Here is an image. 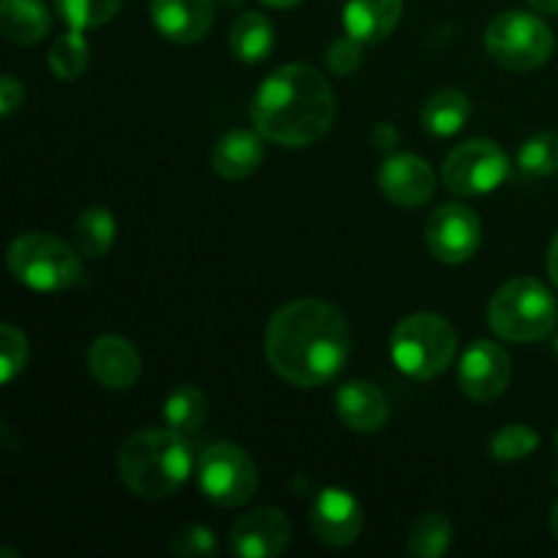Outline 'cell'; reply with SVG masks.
I'll return each instance as SVG.
<instances>
[{
	"label": "cell",
	"mask_w": 558,
	"mask_h": 558,
	"mask_svg": "<svg viewBox=\"0 0 558 558\" xmlns=\"http://www.w3.org/2000/svg\"><path fill=\"white\" fill-rule=\"evenodd\" d=\"M352 332L336 305L325 300H294L272 314L265 352L281 379L294 387H322L343 371Z\"/></svg>",
	"instance_id": "6da1fadb"
},
{
	"label": "cell",
	"mask_w": 558,
	"mask_h": 558,
	"mask_svg": "<svg viewBox=\"0 0 558 558\" xmlns=\"http://www.w3.org/2000/svg\"><path fill=\"white\" fill-rule=\"evenodd\" d=\"M251 120L272 145L311 147L332 129L336 93L314 65H281L256 87Z\"/></svg>",
	"instance_id": "7a4b0ae2"
},
{
	"label": "cell",
	"mask_w": 558,
	"mask_h": 558,
	"mask_svg": "<svg viewBox=\"0 0 558 558\" xmlns=\"http://www.w3.org/2000/svg\"><path fill=\"white\" fill-rule=\"evenodd\" d=\"M118 466L131 494L158 501L183 488L194 469V456L178 430L147 428L125 439Z\"/></svg>",
	"instance_id": "3957f363"
},
{
	"label": "cell",
	"mask_w": 558,
	"mask_h": 558,
	"mask_svg": "<svg viewBox=\"0 0 558 558\" xmlns=\"http://www.w3.org/2000/svg\"><path fill=\"white\" fill-rule=\"evenodd\" d=\"M488 325L510 343L543 341L556 330L558 303L537 278H512L490 298Z\"/></svg>",
	"instance_id": "277c9868"
},
{
	"label": "cell",
	"mask_w": 558,
	"mask_h": 558,
	"mask_svg": "<svg viewBox=\"0 0 558 558\" xmlns=\"http://www.w3.org/2000/svg\"><path fill=\"white\" fill-rule=\"evenodd\" d=\"M458 352V332L445 316L420 311L396 325L390 336L392 363L409 379L428 381L445 374Z\"/></svg>",
	"instance_id": "5b68a950"
},
{
	"label": "cell",
	"mask_w": 558,
	"mask_h": 558,
	"mask_svg": "<svg viewBox=\"0 0 558 558\" xmlns=\"http://www.w3.org/2000/svg\"><path fill=\"white\" fill-rule=\"evenodd\" d=\"M80 251L47 232H27L11 243L9 270L33 292H63L85 276Z\"/></svg>",
	"instance_id": "8992f818"
},
{
	"label": "cell",
	"mask_w": 558,
	"mask_h": 558,
	"mask_svg": "<svg viewBox=\"0 0 558 558\" xmlns=\"http://www.w3.org/2000/svg\"><path fill=\"white\" fill-rule=\"evenodd\" d=\"M485 49L507 71H534L550 60L556 36L539 16L526 11H501L485 31Z\"/></svg>",
	"instance_id": "52a82bcc"
},
{
	"label": "cell",
	"mask_w": 558,
	"mask_h": 558,
	"mask_svg": "<svg viewBox=\"0 0 558 558\" xmlns=\"http://www.w3.org/2000/svg\"><path fill=\"white\" fill-rule=\"evenodd\" d=\"M196 485L213 505L240 507L254 499L259 472L243 447L232 441H218L202 450L196 461Z\"/></svg>",
	"instance_id": "ba28073f"
},
{
	"label": "cell",
	"mask_w": 558,
	"mask_h": 558,
	"mask_svg": "<svg viewBox=\"0 0 558 558\" xmlns=\"http://www.w3.org/2000/svg\"><path fill=\"white\" fill-rule=\"evenodd\" d=\"M510 174L505 150L490 140H469L458 145L445 161V185L461 196L490 194Z\"/></svg>",
	"instance_id": "9c48e42d"
},
{
	"label": "cell",
	"mask_w": 558,
	"mask_h": 558,
	"mask_svg": "<svg viewBox=\"0 0 558 558\" xmlns=\"http://www.w3.org/2000/svg\"><path fill=\"white\" fill-rule=\"evenodd\" d=\"M430 254L445 265H463L483 243V221L466 205H441L425 223Z\"/></svg>",
	"instance_id": "30bf717a"
},
{
	"label": "cell",
	"mask_w": 558,
	"mask_h": 558,
	"mask_svg": "<svg viewBox=\"0 0 558 558\" xmlns=\"http://www.w3.org/2000/svg\"><path fill=\"white\" fill-rule=\"evenodd\" d=\"M512 381V363L510 354L494 341H474L472 347L463 352L461 363H458V387L466 398L480 403H490L499 396H505V390Z\"/></svg>",
	"instance_id": "8fae6325"
},
{
	"label": "cell",
	"mask_w": 558,
	"mask_h": 558,
	"mask_svg": "<svg viewBox=\"0 0 558 558\" xmlns=\"http://www.w3.org/2000/svg\"><path fill=\"white\" fill-rule=\"evenodd\" d=\"M292 543V523L276 507H259L234 521L229 548L240 558H276Z\"/></svg>",
	"instance_id": "7c38bea8"
},
{
	"label": "cell",
	"mask_w": 558,
	"mask_h": 558,
	"mask_svg": "<svg viewBox=\"0 0 558 558\" xmlns=\"http://www.w3.org/2000/svg\"><path fill=\"white\" fill-rule=\"evenodd\" d=\"M363 507L349 490L325 488L311 505V529L319 543L330 548H347L363 532Z\"/></svg>",
	"instance_id": "4fadbf2b"
},
{
	"label": "cell",
	"mask_w": 558,
	"mask_h": 558,
	"mask_svg": "<svg viewBox=\"0 0 558 558\" xmlns=\"http://www.w3.org/2000/svg\"><path fill=\"white\" fill-rule=\"evenodd\" d=\"M379 189L390 202L401 207H420L434 196L436 174L425 158L412 153H396L387 156L379 167Z\"/></svg>",
	"instance_id": "5bb4252c"
},
{
	"label": "cell",
	"mask_w": 558,
	"mask_h": 558,
	"mask_svg": "<svg viewBox=\"0 0 558 558\" xmlns=\"http://www.w3.org/2000/svg\"><path fill=\"white\" fill-rule=\"evenodd\" d=\"M150 20L167 41L196 44L210 33L216 0H150Z\"/></svg>",
	"instance_id": "9a60e30c"
},
{
	"label": "cell",
	"mask_w": 558,
	"mask_h": 558,
	"mask_svg": "<svg viewBox=\"0 0 558 558\" xmlns=\"http://www.w3.org/2000/svg\"><path fill=\"white\" fill-rule=\"evenodd\" d=\"M87 368L107 390H129L142 374V357L123 336H101L87 349Z\"/></svg>",
	"instance_id": "2e32d148"
},
{
	"label": "cell",
	"mask_w": 558,
	"mask_h": 558,
	"mask_svg": "<svg viewBox=\"0 0 558 558\" xmlns=\"http://www.w3.org/2000/svg\"><path fill=\"white\" fill-rule=\"evenodd\" d=\"M336 409L341 423L354 434H376L390 417L387 396L376 385L363 379L347 381L336 396Z\"/></svg>",
	"instance_id": "e0dca14e"
},
{
	"label": "cell",
	"mask_w": 558,
	"mask_h": 558,
	"mask_svg": "<svg viewBox=\"0 0 558 558\" xmlns=\"http://www.w3.org/2000/svg\"><path fill=\"white\" fill-rule=\"evenodd\" d=\"M403 14V0H347L343 27L363 44H381L392 36Z\"/></svg>",
	"instance_id": "ac0fdd59"
},
{
	"label": "cell",
	"mask_w": 558,
	"mask_h": 558,
	"mask_svg": "<svg viewBox=\"0 0 558 558\" xmlns=\"http://www.w3.org/2000/svg\"><path fill=\"white\" fill-rule=\"evenodd\" d=\"M265 136L259 131H229L213 147V172L223 180H243L248 174H254L262 167V158H265V145H262Z\"/></svg>",
	"instance_id": "d6986e66"
},
{
	"label": "cell",
	"mask_w": 558,
	"mask_h": 558,
	"mask_svg": "<svg viewBox=\"0 0 558 558\" xmlns=\"http://www.w3.org/2000/svg\"><path fill=\"white\" fill-rule=\"evenodd\" d=\"M49 27H52V20L41 0H3L0 3V31L9 41L33 47L44 41Z\"/></svg>",
	"instance_id": "ffe728a7"
},
{
	"label": "cell",
	"mask_w": 558,
	"mask_h": 558,
	"mask_svg": "<svg viewBox=\"0 0 558 558\" xmlns=\"http://www.w3.org/2000/svg\"><path fill=\"white\" fill-rule=\"evenodd\" d=\"M229 47H232L234 58L243 60V63H262V60L270 58L272 47H276L272 22L265 14H259V11H243L232 22Z\"/></svg>",
	"instance_id": "44dd1931"
},
{
	"label": "cell",
	"mask_w": 558,
	"mask_h": 558,
	"mask_svg": "<svg viewBox=\"0 0 558 558\" xmlns=\"http://www.w3.org/2000/svg\"><path fill=\"white\" fill-rule=\"evenodd\" d=\"M472 118V101L463 90L445 87L436 90L423 107V125L434 136H452Z\"/></svg>",
	"instance_id": "7402d4cb"
},
{
	"label": "cell",
	"mask_w": 558,
	"mask_h": 558,
	"mask_svg": "<svg viewBox=\"0 0 558 558\" xmlns=\"http://www.w3.org/2000/svg\"><path fill=\"white\" fill-rule=\"evenodd\" d=\"M114 229H118V223L107 207H85L74 221V248L85 259H101L112 248Z\"/></svg>",
	"instance_id": "603a6c76"
},
{
	"label": "cell",
	"mask_w": 558,
	"mask_h": 558,
	"mask_svg": "<svg viewBox=\"0 0 558 558\" xmlns=\"http://www.w3.org/2000/svg\"><path fill=\"white\" fill-rule=\"evenodd\" d=\"M207 409L210 407H207L205 392L194 385H183L163 403V420H167V428L191 436L205 425Z\"/></svg>",
	"instance_id": "cb8c5ba5"
},
{
	"label": "cell",
	"mask_w": 558,
	"mask_h": 558,
	"mask_svg": "<svg viewBox=\"0 0 558 558\" xmlns=\"http://www.w3.org/2000/svg\"><path fill=\"white\" fill-rule=\"evenodd\" d=\"M452 545V523L445 512H423L409 532L407 550L414 558H439Z\"/></svg>",
	"instance_id": "d4e9b609"
},
{
	"label": "cell",
	"mask_w": 558,
	"mask_h": 558,
	"mask_svg": "<svg viewBox=\"0 0 558 558\" xmlns=\"http://www.w3.org/2000/svg\"><path fill=\"white\" fill-rule=\"evenodd\" d=\"M87 63H90V47H87L82 31H69L63 36L54 38L49 47V69L58 80L74 82L85 74Z\"/></svg>",
	"instance_id": "484cf974"
},
{
	"label": "cell",
	"mask_w": 558,
	"mask_h": 558,
	"mask_svg": "<svg viewBox=\"0 0 558 558\" xmlns=\"http://www.w3.org/2000/svg\"><path fill=\"white\" fill-rule=\"evenodd\" d=\"M123 3L125 0H54V9L71 31L85 33L114 20Z\"/></svg>",
	"instance_id": "4316f807"
},
{
	"label": "cell",
	"mask_w": 558,
	"mask_h": 558,
	"mask_svg": "<svg viewBox=\"0 0 558 558\" xmlns=\"http://www.w3.org/2000/svg\"><path fill=\"white\" fill-rule=\"evenodd\" d=\"M518 167L526 178H550L558 174V134L556 131H543L532 140L523 142L518 150Z\"/></svg>",
	"instance_id": "83f0119b"
},
{
	"label": "cell",
	"mask_w": 558,
	"mask_h": 558,
	"mask_svg": "<svg viewBox=\"0 0 558 558\" xmlns=\"http://www.w3.org/2000/svg\"><path fill=\"white\" fill-rule=\"evenodd\" d=\"M539 447V434L532 428V425H507L490 441V456L494 461L510 463L521 461V458H529Z\"/></svg>",
	"instance_id": "f1b7e54d"
},
{
	"label": "cell",
	"mask_w": 558,
	"mask_h": 558,
	"mask_svg": "<svg viewBox=\"0 0 558 558\" xmlns=\"http://www.w3.org/2000/svg\"><path fill=\"white\" fill-rule=\"evenodd\" d=\"M27 365V338L20 327L0 325V381L11 385Z\"/></svg>",
	"instance_id": "f546056e"
},
{
	"label": "cell",
	"mask_w": 558,
	"mask_h": 558,
	"mask_svg": "<svg viewBox=\"0 0 558 558\" xmlns=\"http://www.w3.org/2000/svg\"><path fill=\"white\" fill-rule=\"evenodd\" d=\"M218 548L216 534L210 532L202 523H189V526L180 529L172 539V550L183 558H205L213 556Z\"/></svg>",
	"instance_id": "4dcf8cb0"
},
{
	"label": "cell",
	"mask_w": 558,
	"mask_h": 558,
	"mask_svg": "<svg viewBox=\"0 0 558 558\" xmlns=\"http://www.w3.org/2000/svg\"><path fill=\"white\" fill-rule=\"evenodd\" d=\"M363 41H357L354 36H343V38H336V41L327 47V65H330L332 74L338 76H349L354 74V71L363 65Z\"/></svg>",
	"instance_id": "1f68e13d"
},
{
	"label": "cell",
	"mask_w": 558,
	"mask_h": 558,
	"mask_svg": "<svg viewBox=\"0 0 558 558\" xmlns=\"http://www.w3.org/2000/svg\"><path fill=\"white\" fill-rule=\"evenodd\" d=\"M22 101H25V87L14 74H5L0 82V114L11 118L22 107Z\"/></svg>",
	"instance_id": "d6a6232c"
},
{
	"label": "cell",
	"mask_w": 558,
	"mask_h": 558,
	"mask_svg": "<svg viewBox=\"0 0 558 558\" xmlns=\"http://www.w3.org/2000/svg\"><path fill=\"white\" fill-rule=\"evenodd\" d=\"M371 140L379 150H392L398 145V131L392 129L390 123H379L374 131H371Z\"/></svg>",
	"instance_id": "836d02e7"
},
{
	"label": "cell",
	"mask_w": 558,
	"mask_h": 558,
	"mask_svg": "<svg viewBox=\"0 0 558 558\" xmlns=\"http://www.w3.org/2000/svg\"><path fill=\"white\" fill-rule=\"evenodd\" d=\"M548 276L558 287V234L554 238V243H550V251H548Z\"/></svg>",
	"instance_id": "e575fe53"
},
{
	"label": "cell",
	"mask_w": 558,
	"mask_h": 558,
	"mask_svg": "<svg viewBox=\"0 0 558 558\" xmlns=\"http://www.w3.org/2000/svg\"><path fill=\"white\" fill-rule=\"evenodd\" d=\"M539 14H558V0H526Z\"/></svg>",
	"instance_id": "d590c367"
},
{
	"label": "cell",
	"mask_w": 558,
	"mask_h": 558,
	"mask_svg": "<svg viewBox=\"0 0 558 558\" xmlns=\"http://www.w3.org/2000/svg\"><path fill=\"white\" fill-rule=\"evenodd\" d=\"M265 5H270V9H294V5H300L303 0H262Z\"/></svg>",
	"instance_id": "8d00e7d4"
},
{
	"label": "cell",
	"mask_w": 558,
	"mask_h": 558,
	"mask_svg": "<svg viewBox=\"0 0 558 558\" xmlns=\"http://www.w3.org/2000/svg\"><path fill=\"white\" fill-rule=\"evenodd\" d=\"M550 532H554V537L558 539V499L554 501V507H550Z\"/></svg>",
	"instance_id": "74e56055"
},
{
	"label": "cell",
	"mask_w": 558,
	"mask_h": 558,
	"mask_svg": "<svg viewBox=\"0 0 558 558\" xmlns=\"http://www.w3.org/2000/svg\"><path fill=\"white\" fill-rule=\"evenodd\" d=\"M556 452H558V430H556Z\"/></svg>",
	"instance_id": "f35d334b"
},
{
	"label": "cell",
	"mask_w": 558,
	"mask_h": 558,
	"mask_svg": "<svg viewBox=\"0 0 558 558\" xmlns=\"http://www.w3.org/2000/svg\"><path fill=\"white\" fill-rule=\"evenodd\" d=\"M556 354H558V341H556Z\"/></svg>",
	"instance_id": "ab89813d"
},
{
	"label": "cell",
	"mask_w": 558,
	"mask_h": 558,
	"mask_svg": "<svg viewBox=\"0 0 558 558\" xmlns=\"http://www.w3.org/2000/svg\"><path fill=\"white\" fill-rule=\"evenodd\" d=\"M227 3H234V0H227Z\"/></svg>",
	"instance_id": "60d3db41"
}]
</instances>
